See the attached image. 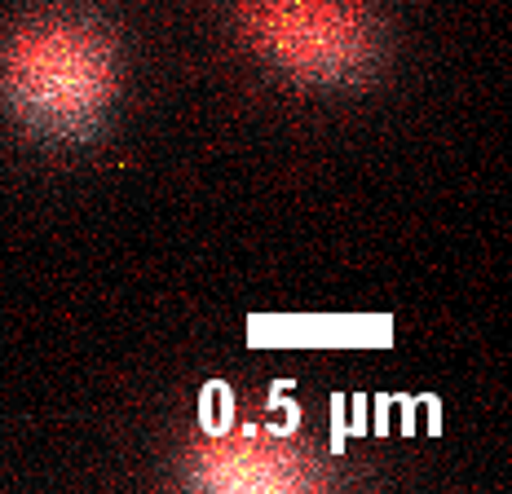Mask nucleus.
<instances>
[{
	"instance_id": "7ed1b4c3",
	"label": "nucleus",
	"mask_w": 512,
	"mask_h": 494,
	"mask_svg": "<svg viewBox=\"0 0 512 494\" xmlns=\"http://www.w3.org/2000/svg\"><path fill=\"white\" fill-rule=\"evenodd\" d=\"M190 481L204 490H305L318 481V468L283 437L230 433L195 450Z\"/></svg>"
},
{
	"instance_id": "f257e3e1",
	"label": "nucleus",
	"mask_w": 512,
	"mask_h": 494,
	"mask_svg": "<svg viewBox=\"0 0 512 494\" xmlns=\"http://www.w3.org/2000/svg\"><path fill=\"white\" fill-rule=\"evenodd\" d=\"M0 84L23 120L49 133H84L115 93V53L84 18H36L9 36Z\"/></svg>"
},
{
	"instance_id": "f03ea898",
	"label": "nucleus",
	"mask_w": 512,
	"mask_h": 494,
	"mask_svg": "<svg viewBox=\"0 0 512 494\" xmlns=\"http://www.w3.org/2000/svg\"><path fill=\"white\" fill-rule=\"evenodd\" d=\"M248 36L309 80H349L376 58V23L358 0H248Z\"/></svg>"
}]
</instances>
